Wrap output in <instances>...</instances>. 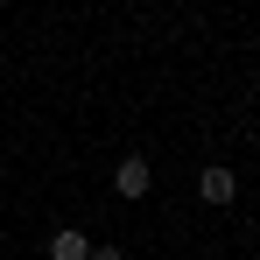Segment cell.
Listing matches in <instances>:
<instances>
[{
  "instance_id": "6da1fadb",
  "label": "cell",
  "mask_w": 260,
  "mask_h": 260,
  "mask_svg": "<svg viewBox=\"0 0 260 260\" xmlns=\"http://www.w3.org/2000/svg\"><path fill=\"white\" fill-rule=\"evenodd\" d=\"M197 197H204V204H211V211H225V204H232V197H239V176L232 169H197Z\"/></svg>"
},
{
  "instance_id": "7a4b0ae2",
  "label": "cell",
  "mask_w": 260,
  "mask_h": 260,
  "mask_svg": "<svg viewBox=\"0 0 260 260\" xmlns=\"http://www.w3.org/2000/svg\"><path fill=\"white\" fill-rule=\"evenodd\" d=\"M148 183H155V169H148V155H127V162L113 169V190H120L127 204H141V197H148Z\"/></svg>"
},
{
  "instance_id": "277c9868",
  "label": "cell",
  "mask_w": 260,
  "mask_h": 260,
  "mask_svg": "<svg viewBox=\"0 0 260 260\" xmlns=\"http://www.w3.org/2000/svg\"><path fill=\"white\" fill-rule=\"evenodd\" d=\"M85 260H127V253H120V246H91Z\"/></svg>"
},
{
  "instance_id": "3957f363",
  "label": "cell",
  "mask_w": 260,
  "mask_h": 260,
  "mask_svg": "<svg viewBox=\"0 0 260 260\" xmlns=\"http://www.w3.org/2000/svg\"><path fill=\"white\" fill-rule=\"evenodd\" d=\"M91 253V239L78 232V225H63V232H49V260H85Z\"/></svg>"
}]
</instances>
